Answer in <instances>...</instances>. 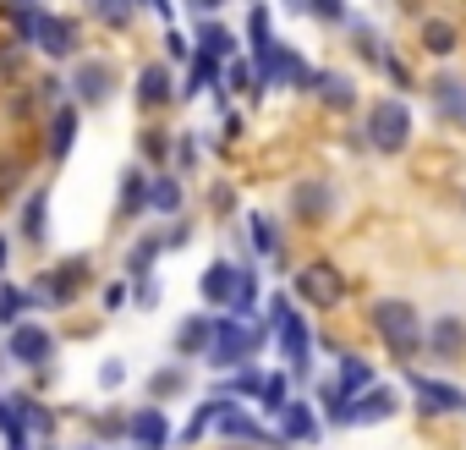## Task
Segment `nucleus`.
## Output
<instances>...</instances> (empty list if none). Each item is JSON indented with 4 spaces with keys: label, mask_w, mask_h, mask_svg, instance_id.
I'll use <instances>...</instances> for the list:
<instances>
[{
    "label": "nucleus",
    "mask_w": 466,
    "mask_h": 450,
    "mask_svg": "<svg viewBox=\"0 0 466 450\" xmlns=\"http://www.w3.org/2000/svg\"><path fill=\"white\" fill-rule=\"evenodd\" d=\"M373 330H379V341L400 357V363H411L417 352H422V319H417V308L411 302H400V297H384V302H373Z\"/></svg>",
    "instance_id": "obj_1"
},
{
    "label": "nucleus",
    "mask_w": 466,
    "mask_h": 450,
    "mask_svg": "<svg viewBox=\"0 0 466 450\" xmlns=\"http://www.w3.org/2000/svg\"><path fill=\"white\" fill-rule=\"evenodd\" d=\"M264 346V330L248 324V319H219L214 335H208V368H248V357Z\"/></svg>",
    "instance_id": "obj_2"
},
{
    "label": "nucleus",
    "mask_w": 466,
    "mask_h": 450,
    "mask_svg": "<svg viewBox=\"0 0 466 450\" xmlns=\"http://www.w3.org/2000/svg\"><path fill=\"white\" fill-rule=\"evenodd\" d=\"M368 143H373V154H400L411 143V105L406 99H379L368 110Z\"/></svg>",
    "instance_id": "obj_3"
},
{
    "label": "nucleus",
    "mask_w": 466,
    "mask_h": 450,
    "mask_svg": "<svg viewBox=\"0 0 466 450\" xmlns=\"http://www.w3.org/2000/svg\"><path fill=\"white\" fill-rule=\"evenodd\" d=\"M88 281H94L88 259H66V264H56V270H45V275H39L34 302H45V308H66V302H77V297H83V286H88Z\"/></svg>",
    "instance_id": "obj_4"
},
{
    "label": "nucleus",
    "mask_w": 466,
    "mask_h": 450,
    "mask_svg": "<svg viewBox=\"0 0 466 450\" xmlns=\"http://www.w3.org/2000/svg\"><path fill=\"white\" fill-rule=\"evenodd\" d=\"M297 297H302L308 308H340V302H346V275H340L329 259H313V264L297 270Z\"/></svg>",
    "instance_id": "obj_5"
},
{
    "label": "nucleus",
    "mask_w": 466,
    "mask_h": 450,
    "mask_svg": "<svg viewBox=\"0 0 466 450\" xmlns=\"http://www.w3.org/2000/svg\"><path fill=\"white\" fill-rule=\"evenodd\" d=\"M269 319H275V335H280V346H286V368H291V373H308V363H313V335H308V324L297 319V308H291L286 297H275V302H269Z\"/></svg>",
    "instance_id": "obj_6"
},
{
    "label": "nucleus",
    "mask_w": 466,
    "mask_h": 450,
    "mask_svg": "<svg viewBox=\"0 0 466 450\" xmlns=\"http://www.w3.org/2000/svg\"><path fill=\"white\" fill-rule=\"evenodd\" d=\"M214 423H219V434L225 439H248V445H269V450H286V434H269L253 412H242L237 401H225L219 395V412H214Z\"/></svg>",
    "instance_id": "obj_7"
},
{
    "label": "nucleus",
    "mask_w": 466,
    "mask_h": 450,
    "mask_svg": "<svg viewBox=\"0 0 466 450\" xmlns=\"http://www.w3.org/2000/svg\"><path fill=\"white\" fill-rule=\"evenodd\" d=\"M6 357L12 363H28V368H45L50 357H56V335L45 330V324H12V341H6Z\"/></svg>",
    "instance_id": "obj_8"
},
{
    "label": "nucleus",
    "mask_w": 466,
    "mask_h": 450,
    "mask_svg": "<svg viewBox=\"0 0 466 450\" xmlns=\"http://www.w3.org/2000/svg\"><path fill=\"white\" fill-rule=\"evenodd\" d=\"M34 45H39L50 61H66V56L77 50V23H72V17H56V12H39V34H34Z\"/></svg>",
    "instance_id": "obj_9"
},
{
    "label": "nucleus",
    "mask_w": 466,
    "mask_h": 450,
    "mask_svg": "<svg viewBox=\"0 0 466 450\" xmlns=\"http://www.w3.org/2000/svg\"><path fill=\"white\" fill-rule=\"evenodd\" d=\"M411 395H417V406L422 412H466V395L455 390V384H444V379H428V373H411Z\"/></svg>",
    "instance_id": "obj_10"
},
{
    "label": "nucleus",
    "mask_w": 466,
    "mask_h": 450,
    "mask_svg": "<svg viewBox=\"0 0 466 450\" xmlns=\"http://www.w3.org/2000/svg\"><path fill=\"white\" fill-rule=\"evenodd\" d=\"M237 286H242V270L225 264V259H214V264L203 270V281H198L203 302H214V308H230V302H237Z\"/></svg>",
    "instance_id": "obj_11"
},
{
    "label": "nucleus",
    "mask_w": 466,
    "mask_h": 450,
    "mask_svg": "<svg viewBox=\"0 0 466 450\" xmlns=\"http://www.w3.org/2000/svg\"><path fill=\"white\" fill-rule=\"evenodd\" d=\"M72 94H77L83 105H105V99L116 94V72H110L105 61H88V66L72 72Z\"/></svg>",
    "instance_id": "obj_12"
},
{
    "label": "nucleus",
    "mask_w": 466,
    "mask_h": 450,
    "mask_svg": "<svg viewBox=\"0 0 466 450\" xmlns=\"http://www.w3.org/2000/svg\"><path fill=\"white\" fill-rule=\"evenodd\" d=\"M395 412V390H384V384H373V390H362L357 401H351V412H346V423L351 428H368V423H384Z\"/></svg>",
    "instance_id": "obj_13"
},
{
    "label": "nucleus",
    "mask_w": 466,
    "mask_h": 450,
    "mask_svg": "<svg viewBox=\"0 0 466 450\" xmlns=\"http://www.w3.org/2000/svg\"><path fill=\"white\" fill-rule=\"evenodd\" d=\"M127 439H132L137 450H159V445L170 439V423H165V412H159V406H143V412H132V428H127Z\"/></svg>",
    "instance_id": "obj_14"
},
{
    "label": "nucleus",
    "mask_w": 466,
    "mask_h": 450,
    "mask_svg": "<svg viewBox=\"0 0 466 450\" xmlns=\"http://www.w3.org/2000/svg\"><path fill=\"white\" fill-rule=\"evenodd\" d=\"M137 105H143V110H165V105H170V72H165L159 61L137 72Z\"/></svg>",
    "instance_id": "obj_15"
},
{
    "label": "nucleus",
    "mask_w": 466,
    "mask_h": 450,
    "mask_svg": "<svg viewBox=\"0 0 466 450\" xmlns=\"http://www.w3.org/2000/svg\"><path fill=\"white\" fill-rule=\"evenodd\" d=\"M280 423H286V445H313L319 439V417H313V406L308 401H286V412H280Z\"/></svg>",
    "instance_id": "obj_16"
},
{
    "label": "nucleus",
    "mask_w": 466,
    "mask_h": 450,
    "mask_svg": "<svg viewBox=\"0 0 466 450\" xmlns=\"http://www.w3.org/2000/svg\"><path fill=\"white\" fill-rule=\"evenodd\" d=\"M428 346H433V357H461L466 352V319H439L433 330H428Z\"/></svg>",
    "instance_id": "obj_17"
},
{
    "label": "nucleus",
    "mask_w": 466,
    "mask_h": 450,
    "mask_svg": "<svg viewBox=\"0 0 466 450\" xmlns=\"http://www.w3.org/2000/svg\"><path fill=\"white\" fill-rule=\"evenodd\" d=\"M433 105H439L450 121H461V127H466V83H461V77L439 72V77H433Z\"/></svg>",
    "instance_id": "obj_18"
},
{
    "label": "nucleus",
    "mask_w": 466,
    "mask_h": 450,
    "mask_svg": "<svg viewBox=\"0 0 466 450\" xmlns=\"http://www.w3.org/2000/svg\"><path fill=\"white\" fill-rule=\"evenodd\" d=\"M72 143H77V105H61L50 116V159H66Z\"/></svg>",
    "instance_id": "obj_19"
},
{
    "label": "nucleus",
    "mask_w": 466,
    "mask_h": 450,
    "mask_svg": "<svg viewBox=\"0 0 466 450\" xmlns=\"http://www.w3.org/2000/svg\"><path fill=\"white\" fill-rule=\"evenodd\" d=\"M362 390H373V368H368L362 357H340V384H335V395L351 406Z\"/></svg>",
    "instance_id": "obj_20"
},
{
    "label": "nucleus",
    "mask_w": 466,
    "mask_h": 450,
    "mask_svg": "<svg viewBox=\"0 0 466 450\" xmlns=\"http://www.w3.org/2000/svg\"><path fill=\"white\" fill-rule=\"evenodd\" d=\"M302 88H313V94H324L335 110H346L351 99H357V88H351V77H335V72H308V83Z\"/></svg>",
    "instance_id": "obj_21"
},
{
    "label": "nucleus",
    "mask_w": 466,
    "mask_h": 450,
    "mask_svg": "<svg viewBox=\"0 0 466 450\" xmlns=\"http://www.w3.org/2000/svg\"><path fill=\"white\" fill-rule=\"evenodd\" d=\"M208 335H214V319H198V313H192V319H181V330H176V352H187V357H192V352H208Z\"/></svg>",
    "instance_id": "obj_22"
},
{
    "label": "nucleus",
    "mask_w": 466,
    "mask_h": 450,
    "mask_svg": "<svg viewBox=\"0 0 466 450\" xmlns=\"http://www.w3.org/2000/svg\"><path fill=\"white\" fill-rule=\"evenodd\" d=\"M248 237H253V248H258L264 259H275V248H280V237H275V220H269L264 209H253V214H248Z\"/></svg>",
    "instance_id": "obj_23"
},
{
    "label": "nucleus",
    "mask_w": 466,
    "mask_h": 450,
    "mask_svg": "<svg viewBox=\"0 0 466 450\" xmlns=\"http://www.w3.org/2000/svg\"><path fill=\"white\" fill-rule=\"evenodd\" d=\"M148 209H159V214H176V209H181V181H176V176H159V181H148Z\"/></svg>",
    "instance_id": "obj_24"
},
{
    "label": "nucleus",
    "mask_w": 466,
    "mask_h": 450,
    "mask_svg": "<svg viewBox=\"0 0 466 450\" xmlns=\"http://www.w3.org/2000/svg\"><path fill=\"white\" fill-rule=\"evenodd\" d=\"M45 220H50V203H45V192H34L28 209H23V237L28 242H45Z\"/></svg>",
    "instance_id": "obj_25"
},
{
    "label": "nucleus",
    "mask_w": 466,
    "mask_h": 450,
    "mask_svg": "<svg viewBox=\"0 0 466 450\" xmlns=\"http://www.w3.org/2000/svg\"><path fill=\"white\" fill-rule=\"evenodd\" d=\"M230 50H237V39H230L225 28H214V23H203V39H198V56H208V61H225Z\"/></svg>",
    "instance_id": "obj_26"
},
{
    "label": "nucleus",
    "mask_w": 466,
    "mask_h": 450,
    "mask_svg": "<svg viewBox=\"0 0 466 450\" xmlns=\"http://www.w3.org/2000/svg\"><path fill=\"white\" fill-rule=\"evenodd\" d=\"M324 209H329V187H297V214L302 220H324Z\"/></svg>",
    "instance_id": "obj_27"
},
{
    "label": "nucleus",
    "mask_w": 466,
    "mask_h": 450,
    "mask_svg": "<svg viewBox=\"0 0 466 450\" xmlns=\"http://www.w3.org/2000/svg\"><path fill=\"white\" fill-rule=\"evenodd\" d=\"M121 209H127V214L148 209V181H143L137 170H127V176H121Z\"/></svg>",
    "instance_id": "obj_28"
},
{
    "label": "nucleus",
    "mask_w": 466,
    "mask_h": 450,
    "mask_svg": "<svg viewBox=\"0 0 466 450\" xmlns=\"http://www.w3.org/2000/svg\"><path fill=\"white\" fill-rule=\"evenodd\" d=\"M137 6H143V0H94V12H99V17H105L110 28H127Z\"/></svg>",
    "instance_id": "obj_29"
},
{
    "label": "nucleus",
    "mask_w": 466,
    "mask_h": 450,
    "mask_svg": "<svg viewBox=\"0 0 466 450\" xmlns=\"http://www.w3.org/2000/svg\"><path fill=\"white\" fill-rule=\"evenodd\" d=\"M422 45H428L433 56H450V50H455V28L433 17V23H422Z\"/></svg>",
    "instance_id": "obj_30"
},
{
    "label": "nucleus",
    "mask_w": 466,
    "mask_h": 450,
    "mask_svg": "<svg viewBox=\"0 0 466 450\" xmlns=\"http://www.w3.org/2000/svg\"><path fill=\"white\" fill-rule=\"evenodd\" d=\"M248 17H253V23H248V34H253V56H264V50L275 45V39H269V6L258 0V6H253Z\"/></svg>",
    "instance_id": "obj_31"
},
{
    "label": "nucleus",
    "mask_w": 466,
    "mask_h": 450,
    "mask_svg": "<svg viewBox=\"0 0 466 450\" xmlns=\"http://www.w3.org/2000/svg\"><path fill=\"white\" fill-rule=\"evenodd\" d=\"M253 302H258V281H253V270H242V286H237V313H253Z\"/></svg>",
    "instance_id": "obj_32"
},
{
    "label": "nucleus",
    "mask_w": 466,
    "mask_h": 450,
    "mask_svg": "<svg viewBox=\"0 0 466 450\" xmlns=\"http://www.w3.org/2000/svg\"><path fill=\"white\" fill-rule=\"evenodd\" d=\"M258 401H264V406H269V412L280 417V412H286V379H275V373H269V379H264V395H258Z\"/></svg>",
    "instance_id": "obj_33"
},
{
    "label": "nucleus",
    "mask_w": 466,
    "mask_h": 450,
    "mask_svg": "<svg viewBox=\"0 0 466 450\" xmlns=\"http://www.w3.org/2000/svg\"><path fill=\"white\" fill-rule=\"evenodd\" d=\"M308 12H313L319 23H340V17H346V0H308Z\"/></svg>",
    "instance_id": "obj_34"
},
{
    "label": "nucleus",
    "mask_w": 466,
    "mask_h": 450,
    "mask_svg": "<svg viewBox=\"0 0 466 450\" xmlns=\"http://www.w3.org/2000/svg\"><path fill=\"white\" fill-rule=\"evenodd\" d=\"M17 412H23V423H28V428H45V434H50V423H56V417H50V412H39V401H28V395L17 401Z\"/></svg>",
    "instance_id": "obj_35"
},
{
    "label": "nucleus",
    "mask_w": 466,
    "mask_h": 450,
    "mask_svg": "<svg viewBox=\"0 0 466 450\" xmlns=\"http://www.w3.org/2000/svg\"><path fill=\"white\" fill-rule=\"evenodd\" d=\"M12 28H17V39H34V34H39V12H28V6L12 12Z\"/></svg>",
    "instance_id": "obj_36"
},
{
    "label": "nucleus",
    "mask_w": 466,
    "mask_h": 450,
    "mask_svg": "<svg viewBox=\"0 0 466 450\" xmlns=\"http://www.w3.org/2000/svg\"><path fill=\"white\" fill-rule=\"evenodd\" d=\"M214 412H219V401H203V406H198V417L187 423V439H198V434H203V428L214 423Z\"/></svg>",
    "instance_id": "obj_37"
},
{
    "label": "nucleus",
    "mask_w": 466,
    "mask_h": 450,
    "mask_svg": "<svg viewBox=\"0 0 466 450\" xmlns=\"http://www.w3.org/2000/svg\"><path fill=\"white\" fill-rule=\"evenodd\" d=\"M121 379H127V363H121V357H110V363L99 368V384H105V390H116Z\"/></svg>",
    "instance_id": "obj_38"
},
{
    "label": "nucleus",
    "mask_w": 466,
    "mask_h": 450,
    "mask_svg": "<svg viewBox=\"0 0 466 450\" xmlns=\"http://www.w3.org/2000/svg\"><path fill=\"white\" fill-rule=\"evenodd\" d=\"M23 181V165L17 159H6V165H0V198H12V187Z\"/></svg>",
    "instance_id": "obj_39"
},
{
    "label": "nucleus",
    "mask_w": 466,
    "mask_h": 450,
    "mask_svg": "<svg viewBox=\"0 0 466 450\" xmlns=\"http://www.w3.org/2000/svg\"><path fill=\"white\" fill-rule=\"evenodd\" d=\"M181 384H187V373H154L148 390H154V395H170V390H181Z\"/></svg>",
    "instance_id": "obj_40"
},
{
    "label": "nucleus",
    "mask_w": 466,
    "mask_h": 450,
    "mask_svg": "<svg viewBox=\"0 0 466 450\" xmlns=\"http://www.w3.org/2000/svg\"><path fill=\"white\" fill-rule=\"evenodd\" d=\"M0 428H6V439H12V445H23V423L12 417V406H6V401H0Z\"/></svg>",
    "instance_id": "obj_41"
},
{
    "label": "nucleus",
    "mask_w": 466,
    "mask_h": 450,
    "mask_svg": "<svg viewBox=\"0 0 466 450\" xmlns=\"http://www.w3.org/2000/svg\"><path fill=\"white\" fill-rule=\"evenodd\" d=\"M143 154H148V159H165V154H170V138L148 132V138H143Z\"/></svg>",
    "instance_id": "obj_42"
},
{
    "label": "nucleus",
    "mask_w": 466,
    "mask_h": 450,
    "mask_svg": "<svg viewBox=\"0 0 466 450\" xmlns=\"http://www.w3.org/2000/svg\"><path fill=\"white\" fill-rule=\"evenodd\" d=\"M237 395H264V373H242L237 379Z\"/></svg>",
    "instance_id": "obj_43"
},
{
    "label": "nucleus",
    "mask_w": 466,
    "mask_h": 450,
    "mask_svg": "<svg viewBox=\"0 0 466 450\" xmlns=\"http://www.w3.org/2000/svg\"><path fill=\"white\" fill-rule=\"evenodd\" d=\"M165 45H170V56H176V61H181V56H187V39H181V34H176V28H170V34H165Z\"/></svg>",
    "instance_id": "obj_44"
},
{
    "label": "nucleus",
    "mask_w": 466,
    "mask_h": 450,
    "mask_svg": "<svg viewBox=\"0 0 466 450\" xmlns=\"http://www.w3.org/2000/svg\"><path fill=\"white\" fill-rule=\"evenodd\" d=\"M187 6H192V12H219L225 0H187Z\"/></svg>",
    "instance_id": "obj_45"
},
{
    "label": "nucleus",
    "mask_w": 466,
    "mask_h": 450,
    "mask_svg": "<svg viewBox=\"0 0 466 450\" xmlns=\"http://www.w3.org/2000/svg\"><path fill=\"white\" fill-rule=\"evenodd\" d=\"M6 253H12V248H6V237H0V270H6Z\"/></svg>",
    "instance_id": "obj_46"
},
{
    "label": "nucleus",
    "mask_w": 466,
    "mask_h": 450,
    "mask_svg": "<svg viewBox=\"0 0 466 450\" xmlns=\"http://www.w3.org/2000/svg\"><path fill=\"white\" fill-rule=\"evenodd\" d=\"M286 6H297V12H308V0H286Z\"/></svg>",
    "instance_id": "obj_47"
},
{
    "label": "nucleus",
    "mask_w": 466,
    "mask_h": 450,
    "mask_svg": "<svg viewBox=\"0 0 466 450\" xmlns=\"http://www.w3.org/2000/svg\"><path fill=\"white\" fill-rule=\"evenodd\" d=\"M12 450H23V445H12Z\"/></svg>",
    "instance_id": "obj_48"
},
{
    "label": "nucleus",
    "mask_w": 466,
    "mask_h": 450,
    "mask_svg": "<svg viewBox=\"0 0 466 450\" xmlns=\"http://www.w3.org/2000/svg\"><path fill=\"white\" fill-rule=\"evenodd\" d=\"M0 324H6V319H0Z\"/></svg>",
    "instance_id": "obj_49"
}]
</instances>
